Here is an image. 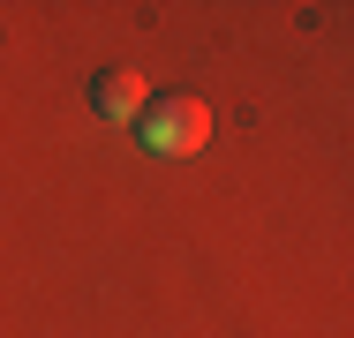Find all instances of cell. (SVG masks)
Wrapping results in <instances>:
<instances>
[{
    "mask_svg": "<svg viewBox=\"0 0 354 338\" xmlns=\"http://www.w3.org/2000/svg\"><path fill=\"white\" fill-rule=\"evenodd\" d=\"M143 143L158 150V158H196L204 143H212V113H204V98H189V90H166L158 106H143Z\"/></svg>",
    "mask_w": 354,
    "mask_h": 338,
    "instance_id": "1",
    "label": "cell"
},
{
    "mask_svg": "<svg viewBox=\"0 0 354 338\" xmlns=\"http://www.w3.org/2000/svg\"><path fill=\"white\" fill-rule=\"evenodd\" d=\"M91 106H98V121H143V75L136 68H106L98 83H91Z\"/></svg>",
    "mask_w": 354,
    "mask_h": 338,
    "instance_id": "2",
    "label": "cell"
}]
</instances>
